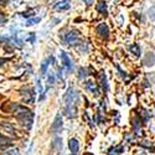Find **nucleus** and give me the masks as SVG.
<instances>
[{
	"instance_id": "nucleus-30",
	"label": "nucleus",
	"mask_w": 155,
	"mask_h": 155,
	"mask_svg": "<svg viewBox=\"0 0 155 155\" xmlns=\"http://www.w3.org/2000/svg\"><path fill=\"white\" fill-rule=\"evenodd\" d=\"M8 0H0V4H6Z\"/></svg>"
},
{
	"instance_id": "nucleus-9",
	"label": "nucleus",
	"mask_w": 155,
	"mask_h": 155,
	"mask_svg": "<svg viewBox=\"0 0 155 155\" xmlns=\"http://www.w3.org/2000/svg\"><path fill=\"white\" fill-rule=\"evenodd\" d=\"M68 148L72 153V155H78L80 151V141L77 138H71L68 139Z\"/></svg>"
},
{
	"instance_id": "nucleus-26",
	"label": "nucleus",
	"mask_w": 155,
	"mask_h": 155,
	"mask_svg": "<svg viewBox=\"0 0 155 155\" xmlns=\"http://www.w3.org/2000/svg\"><path fill=\"white\" fill-rule=\"evenodd\" d=\"M8 155H19V150H18V149L8 150Z\"/></svg>"
},
{
	"instance_id": "nucleus-27",
	"label": "nucleus",
	"mask_w": 155,
	"mask_h": 155,
	"mask_svg": "<svg viewBox=\"0 0 155 155\" xmlns=\"http://www.w3.org/2000/svg\"><path fill=\"white\" fill-rule=\"evenodd\" d=\"M5 21H6V19H5L4 14H3V12H0V25H4Z\"/></svg>"
},
{
	"instance_id": "nucleus-18",
	"label": "nucleus",
	"mask_w": 155,
	"mask_h": 155,
	"mask_svg": "<svg viewBox=\"0 0 155 155\" xmlns=\"http://www.w3.org/2000/svg\"><path fill=\"white\" fill-rule=\"evenodd\" d=\"M129 51H130V54H133L134 56L140 57V46L138 44H133L129 46Z\"/></svg>"
},
{
	"instance_id": "nucleus-21",
	"label": "nucleus",
	"mask_w": 155,
	"mask_h": 155,
	"mask_svg": "<svg viewBox=\"0 0 155 155\" xmlns=\"http://www.w3.org/2000/svg\"><path fill=\"white\" fill-rule=\"evenodd\" d=\"M48 64H50V60L48 58L45 60V61H42V63H41V73L42 74H46L47 68H48Z\"/></svg>"
},
{
	"instance_id": "nucleus-3",
	"label": "nucleus",
	"mask_w": 155,
	"mask_h": 155,
	"mask_svg": "<svg viewBox=\"0 0 155 155\" xmlns=\"http://www.w3.org/2000/svg\"><path fill=\"white\" fill-rule=\"evenodd\" d=\"M62 41L64 45L70 46H78L81 44V35L78 31H70L62 35Z\"/></svg>"
},
{
	"instance_id": "nucleus-10",
	"label": "nucleus",
	"mask_w": 155,
	"mask_h": 155,
	"mask_svg": "<svg viewBox=\"0 0 155 155\" xmlns=\"http://www.w3.org/2000/svg\"><path fill=\"white\" fill-rule=\"evenodd\" d=\"M84 86H86V88H87L93 96H99V87H98V84H97L96 82H93V81L89 80V81H86Z\"/></svg>"
},
{
	"instance_id": "nucleus-5",
	"label": "nucleus",
	"mask_w": 155,
	"mask_h": 155,
	"mask_svg": "<svg viewBox=\"0 0 155 155\" xmlns=\"http://www.w3.org/2000/svg\"><path fill=\"white\" fill-rule=\"evenodd\" d=\"M109 34H110V30H109V26L106 22H101L97 26V35L101 38H103V40H107V38L109 37Z\"/></svg>"
},
{
	"instance_id": "nucleus-22",
	"label": "nucleus",
	"mask_w": 155,
	"mask_h": 155,
	"mask_svg": "<svg viewBox=\"0 0 155 155\" xmlns=\"http://www.w3.org/2000/svg\"><path fill=\"white\" fill-rule=\"evenodd\" d=\"M8 145H10V141H9L6 138H4L3 135H0V149L5 148V147H8Z\"/></svg>"
},
{
	"instance_id": "nucleus-29",
	"label": "nucleus",
	"mask_w": 155,
	"mask_h": 155,
	"mask_svg": "<svg viewBox=\"0 0 155 155\" xmlns=\"http://www.w3.org/2000/svg\"><path fill=\"white\" fill-rule=\"evenodd\" d=\"M5 62H8V58H0V66H3Z\"/></svg>"
},
{
	"instance_id": "nucleus-28",
	"label": "nucleus",
	"mask_w": 155,
	"mask_h": 155,
	"mask_svg": "<svg viewBox=\"0 0 155 155\" xmlns=\"http://www.w3.org/2000/svg\"><path fill=\"white\" fill-rule=\"evenodd\" d=\"M82 2H83L84 4H87L88 6H89V5H92V4H94V0H82Z\"/></svg>"
},
{
	"instance_id": "nucleus-4",
	"label": "nucleus",
	"mask_w": 155,
	"mask_h": 155,
	"mask_svg": "<svg viewBox=\"0 0 155 155\" xmlns=\"http://www.w3.org/2000/svg\"><path fill=\"white\" fill-rule=\"evenodd\" d=\"M143 120H141L140 115L139 114H134L133 118H132V127H133V132L135 135H141V133H143V129H141V127H143Z\"/></svg>"
},
{
	"instance_id": "nucleus-8",
	"label": "nucleus",
	"mask_w": 155,
	"mask_h": 155,
	"mask_svg": "<svg viewBox=\"0 0 155 155\" xmlns=\"http://www.w3.org/2000/svg\"><path fill=\"white\" fill-rule=\"evenodd\" d=\"M62 127H63V123H62V115L61 114H57L56 118L54 120V124H52V128H51V132L54 134H57L62 130Z\"/></svg>"
},
{
	"instance_id": "nucleus-24",
	"label": "nucleus",
	"mask_w": 155,
	"mask_h": 155,
	"mask_svg": "<svg viewBox=\"0 0 155 155\" xmlns=\"http://www.w3.org/2000/svg\"><path fill=\"white\" fill-rule=\"evenodd\" d=\"M115 67H117L118 73H119V76L122 77V78H123V80H127V78H128V74H127V73H125V72H124V71H123V70H122V68L118 66V64H115Z\"/></svg>"
},
{
	"instance_id": "nucleus-13",
	"label": "nucleus",
	"mask_w": 155,
	"mask_h": 155,
	"mask_svg": "<svg viewBox=\"0 0 155 155\" xmlns=\"http://www.w3.org/2000/svg\"><path fill=\"white\" fill-rule=\"evenodd\" d=\"M143 62H144L145 66H148V67H153L154 64H155V55H154L153 52H148V54L145 55Z\"/></svg>"
},
{
	"instance_id": "nucleus-16",
	"label": "nucleus",
	"mask_w": 155,
	"mask_h": 155,
	"mask_svg": "<svg viewBox=\"0 0 155 155\" xmlns=\"http://www.w3.org/2000/svg\"><path fill=\"white\" fill-rule=\"evenodd\" d=\"M2 127H3V129H4V130L9 134H11V135H15L14 133H15V129H14V127H12L10 123H8V122H3L2 123Z\"/></svg>"
},
{
	"instance_id": "nucleus-14",
	"label": "nucleus",
	"mask_w": 155,
	"mask_h": 155,
	"mask_svg": "<svg viewBox=\"0 0 155 155\" xmlns=\"http://www.w3.org/2000/svg\"><path fill=\"white\" fill-rule=\"evenodd\" d=\"M123 150H124V148L122 147V145H114V147H112V148H109L108 149V155H120L122 153H123Z\"/></svg>"
},
{
	"instance_id": "nucleus-17",
	"label": "nucleus",
	"mask_w": 155,
	"mask_h": 155,
	"mask_svg": "<svg viewBox=\"0 0 155 155\" xmlns=\"http://www.w3.org/2000/svg\"><path fill=\"white\" fill-rule=\"evenodd\" d=\"M52 148L56 150V151H61L62 150V139L60 137H56L52 141Z\"/></svg>"
},
{
	"instance_id": "nucleus-20",
	"label": "nucleus",
	"mask_w": 155,
	"mask_h": 155,
	"mask_svg": "<svg viewBox=\"0 0 155 155\" xmlns=\"http://www.w3.org/2000/svg\"><path fill=\"white\" fill-rule=\"evenodd\" d=\"M87 72H88V70H87V68L81 67V68L78 70V74H77V76H78V78H80V80H84L86 77L89 74V73H87Z\"/></svg>"
},
{
	"instance_id": "nucleus-6",
	"label": "nucleus",
	"mask_w": 155,
	"mask_h": 155,
	"mask_svg": "<svg viewBox=\"0 0 155 155\" xmlns=\"http://www.w3.org/2000/svg\"><path fill=\"white\" fill-rule=\"evenodd\" d=\"M98 82H99V86L102 88V91L104 93H108L109 91V83H108V77L104 72H101L99 76H98Z\"/></svg>"
},
{
	"instance_id": "nucleus-25",
	"label": "nucleus",
	"mask_w": 155,
	"mask_h": 155,
	"mask_svg": "<svg viewBox=\"0 0 155 155\" xmlns=\"http://www.w3.org/2000/svg\"><path fill=\"white\" fill-rule=\"evenodd\" d=\"M47 82H48L50 84H54V83H55V76H54L52 73H50V74H48V77H47Z\"/></svg>"
},
{
	"instance_id": "nucleus-11",
	"label": "nucleus",
	"mask_w": 155,
	"mask_h": 155,
	"mask_svg": "<svg viewBox=\"0 0 155 155\" xmlns=\"http://www.w3.org/2000/svg\"><path fill=\"white\" fill-rule=\"evenodd\" d=\"M71 0H62V2H58L54 5V9L55 10H58V11H63V10H68L71 8Z\"/></svg>"
},
{
	"instance_id": "nucleus-1",
	"label": "nucleus",
	"mask_w": 155,
	"mask_h": 155,
	"mask_svg": "<svg viewBox=\"0 0 155 155\" xmlns=\"http://www.w3.org/2000/svg\"><path fill=\"white\" fill-rule=\"evenodd\" d=\"M63 101H64V114H66L70 119L76 118L77 112H78L80 92L76 91L73 87H70L63 96Z\"/></svg>"
},
{
	"instance_id": "nucleus-2",
	"label": "nucleus",
	"mask_w": 155,
	"mask_h": 155,
	"mask_svg": "<svg viewBox=\"0 0 155 155\" xmlns=\"http://www.w3.org/2000/svg\"><path fill=\"white\" fill-rule=\"evenodd\" d=\"M14 109H15V113H16V117L21 122V124L26 128V129H31V125H32V118H34V114L30 109H28L26 107L24 106H19V104H15L14 106Z\"/></svg>"
},
{
	"instance_id": "nucleus-15",
	"label": "nucleus",
	"mask_w": 155,
	"mask_h": 155,
	"mask_svg": "<svg viewBox=\"0 0 155 155\" xmlns=\"http://www.w3.org/2000/svg\"><path fill=\"white\" fill-rule=\"evenodd\" d=\"M141 120H143V124H148L150 122V118H151V114L147 110V109H141V113H139Z\"/></svg>"
},
{
	"instance_id": "nucleus-19",
	"label": "nucleus",
	"mask_w": 155,
	"mask_h": 155,
	"mask_svg": "<svg viewBox=\"0 0 155 155\" xmlns=\"http://www.w3.org/2000/svg\"><path fill=\"white\" fill-rule=\"evenodd\" d=\"M147 15H148L149 20H151V21H154V22H155V5H153L151 8H149V9H148Z\"/></svg>"
},
{
	"instance_id": "nucleus-12",
	"label": "nucleus",
	"mask_w": 155,
	"mask_h": 155,
	"mask_svg": "<svg viewBox=\"0 0 155 155\" xmlns=\"http://www.w3.org/2000/svg\"><path fill=\"white\" fill-rule=\"evenodd\" d=\"M96 9H97V11L99 12V14H102L103 16H107L108 15V6H107L104 0H101V2H98Z\"/></svg>"
},
{
	"instance_id": "nucleus-7",
	"label": "nucleus",
	"mask_w": 155,
	"mask_h": 155,
	"mask_svg": "<svg viewBox=\"0 0 155 155\" xmlns=\"http://www.w3.org/2000/svg\"><path fill=\"white\" fill-rule=\"evenodd\" d=\"M60 56H61V60L63 62V66H64V68L67 70V72H72L73 71V63H72L70 56L66 52H64V51H61V55Z\"/></svg>"
},
{
	"instance_id": "nucleus-23",
	"label": "nucleus",
	"mask_w": 155,
	"mask_h": 155,
	"mask_svg": "<svg viewBox=\"0 0 155 155\" xmlns=\"http://www.w3.org/2000/svg\"><path fill=\"white\" fill-rule=\"evenodd\" d=\"M40 18H35V19H30V20H28L26 21V26H32V25H35V24H38L40 22Z\"/></svg>"
}]
</instances>
